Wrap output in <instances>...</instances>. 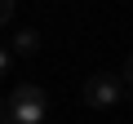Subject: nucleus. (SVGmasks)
I'll return each instance as SVG.
<instances>
[{"instance_id":"obj_6","label":"nucleus","mask_w":133,"mask_h":124,"mask_svg":"<svg viewBox=\"0 0 133 124\" xmlns=\"http://www.w3.org/2000/svg\"><path fill=\"white\" fill-rule=\"evenodd\" d=\"M5 71H9V53L0 49V75H5Z\"/></svg>"},{"instance_id":"obj_4","label":"nucleus","mask_w":133,"mask_h":124,"mask_svg":"<svg viewBox=\"0 0 133 124\" xmlns=\"http://www.w3.org/2000/svg\"><path fill=\"white\" fill-rule=\"evenodd\" d=\"M9 18H14V5H9V0H0V27H5Z\"/></svg>"},{"instance_id":"obj_3","label":"nucleus","mask_w":133,"mask_h":124,"mask_svg":"<svg viewBox=\"0 0 133 124\" xmlns=\"http://www.w3.org/2000/svg\"><path fill=\"white\" fill-rule=\"evenodd\" d=\"M14 49H18V53H36V49H40V31H31V27H22V31L14 36Z\"/></svg>"},{"instance_id":"obj_7","label":"nucleus","mask_w":133,"mask_h":124,"mask_svg":"<svg viewBox=\"0 0 133 124\" xmlns=\"http://www.w3.org/2000/svg\"><path fill=\"white\" fill-rule=\"evenodd\" d=\"M0 120H5V98H0Z\"/></svg>"},{"instance_id":"obj_5","label":"nucleus","mask_w":133,"mask_h":124,"mask_svg":"<svg viewBox=\"0 0 133 124\" xmlns=\"http://www.w3.org/2000/svg\"><path fill=\"white\" fill-rule=\"evenodd\" d=\"M124 84H133V53L124 58Z\"/></svg>"},{"instance_id":"obj_1","label":"nucleus","mask_w":133,"mask_h":124,"mask_svg":"<svg viewBox=\"0 0 133 124\" xmlns=\"http://www.w3.org/2000/svg\"><path fill=\"white\" fill-rule=\"evenodd\" d=\"M44 106H49V98L40 84H18L5 102V120L9 124H44Z\"/></svg>"},{"instance_id":"obj_2","label":"nucleus","mask_w":133,"mask_h":124,"mask_svg":"<svg viewBox=\"0 0 133 124\" xmlns=\"http://www.w3.org/2000/svg\"><path fill=\"white\" fill-rule=\"evenodd\" d=\"M84 102L98 106V111L115 106V102H120V80H115V75H89V80H84Z\"/></svg>"}]
</instances>
